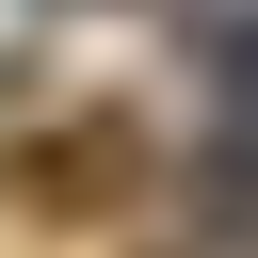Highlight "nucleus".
<instances>
[{"label": "nucleus", "instance_id": "f257e3e1", "mask_svg": "<svg viewBox=\"0 0 258 258\" xmlns=\"http://www.w3.org/2000/svg\"><path fill=\"white\" fill-rule=\"evenodd\" d=\"M226 81H242V161H258V32H242V64H226Z\"/></svg>", "mask_w": 258, "mask_h": 258}]
</instances>
